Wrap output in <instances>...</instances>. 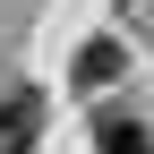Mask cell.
<instances>
[{"label":"cell","mask_w":154,"mask_h":154,"mask_svg":"<svg viewBox=\"0 0 154 154\" xmlns=\"http://www.w3.org/2000/svg\"><path fill=\"white\" fill-rule=\"evenodd\" d=\"M43 137V94L34 86H0V154H26Z\"/></svg>","instance_id":"6da1fadb"},{"label":"cell","mask_w":154,"mask_h":154,"mask_svg":"<svg viewBox=\"0 0 154 154\" xmlns=\"http://www.w3.org/2000/svg\"><path fill=\"white\" fill-rule=\"evenodd\" d=\"M94 154H154V128L137 120V111L103 103V111H94Z\"/></svg>","instance_id":"7a4b0ae2"},{"label":"cell","mask_w":154,"mask_h":154,"mask_svg":"<svg viewBox=\"0 0 154 154\" xmlns=\"http://www.w3.org/2000/svg\"><path fill=\"white\" fill-rule=\"evenodd\" d=\"M120 69H128V51L111 43V34H94V43L77 51V69H69V77H77V94H103V86H111Z\"/></svg>","instance_id":"3957f363"}]
</instances>
